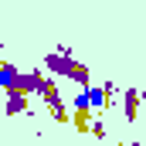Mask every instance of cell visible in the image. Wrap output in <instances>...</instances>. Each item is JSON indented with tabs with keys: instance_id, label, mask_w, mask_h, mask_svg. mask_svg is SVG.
<instances>
[{
	"instance_id": "obj_1",
	"label": "cell",
	"mask_w": 146,
	"mask_h": 146,
	"mask_svg": "<svg viewBox=\"0 0 146 146\" xmlns=\"http://www.w3.org/2000/svg\"><path fill=\"white\" fill-rule=\"evenodd\" d=\"M44 72H51L54 78H72L78 85H88L92 82V72H88V65H82V61H75L72 51L61 44L58 51H51V54H44Z\"/></svg>"
},
{
	"instance_id": "obj_2",
	"label": "cell",
	"mask_w": 146,
	"mask_h": 146,
	"mask_svg": "<svg viewBox=\"0 0 146 146\" xmlns=\"http://www.w3.org/2000/svg\"><path fill=\"white\" fill-rule=\"evenodd\" d=\"M27 99H31V95H27V92H21V88L7 92V99H3V112H7V115H24V112L31 109V106H27Z\"/></svg>"
},
{
	"instance_id": "obj_3",
	"label": "cell",
	"mask_w": 146,
	"mask_h": 146,
	"mask_svg": "<svg viewBox=\"0 0 146 146\" xmlns=\"http://www.w3.org/2000/svg\"><path fill=\"white\" fill-rule=\"evenodd\" d=\"M139 102H143V92H139V88H126V92H122V115H126V122H136Z\"/></svg>"
},
{
	"instance_id": "obj_4",
	"label": "cell",
	"mask_w": 146,
	"mask_h": 146,
	"mask_svg": "<svg viewBox=\"0 0 146 146\" xmlns=\"http://www.w3.org/2000/svg\"><path fill=\"white\" fill-rule=\"evenodd\" d=\"M17 82H21V68L10 65V61H0V88L3 92H14Z\"/></svg>"
},
{
	"instance_id": "obj_5",
	"label": "cell",
	"mask_w": 146,
	"mask_h": 146,
	"mask_svg": "<svg viewBox=\"0 0 146 146\" xmlns=\"http://www.w3.org/2000/svg\"><path fill=\"white\" fill-rule=\"evenodd\" d=\"M41 82H44V72H41V68H34V72H21L17 88H21V92H27V95H34L37 88H41Z\"/></svg>"
},
{
	"instance_id": "obj_6",
	"label": "cell",
	"mask_w": 146,
	"mask_h": 146,
	"mask_svg": "<svg viewBox=\"0 0 146 146\" xmlns=\"http://www.w3.org/2000/svg\"><path fill=\"white\" fill-rule=\"evenodd\" d=\"M37 95L44 99V106H51V102H58V99H61V92H58V82L44 75V82H41V88H37Z\"/></svg>"
},
{
	"instance_id": "obj_7",
	"label": "cell",
	"mask_w": 146,
	"mask_h": 146,
	"mask_svg": "<svg viewBox=\"0 0 146 146\" xmlns=\"http://www.w3.org/2000/svg\"><path fill=\"white\" fill-rule=\"evenodd\" d=\"M88 88V102H92V112H106V85H85Z\"/></svg>"
},
{
	"instance_id": "obj_8",
	"label": "cell",
	"mask_w": 146,
	"mask_h": 146,
	"mask_svg": "<svg viewBox=\"0 0 146 146\" xmlns=\"http://www.w3.org/2000/svg\"><path fill=\"white\" fill-rule=\"evenodd\" d=\"M48 109H51V115H54V122H61V126H65V122H72V109L65 106V99H58V102H51Z\"/></svg>"
},
{
	"instance_id": "obj_9",
	"label": "cell",
	"mask_w": 146,
	"mask_h": 146,
	"mask_svg": "<svg viewBox=\"0 0 146 146\" xmlns=\"http://www.w3.org/2000/svg\"><path fill=\"white\" fill-rule=\"evenodd\" d=\"M88 133L102 139V136H106V122H102V119H92V122H88Z\"/></svg>"
},
{
	"instance_id": "obj_10",
	"label": "cell",
	"mask_w": 146,
	"mask_h": 146,
	"mask_svg": "<svg viewBox=\"0 0 146 146\" xmlns=\"http://www.w3.org/2000/svg\"><path fill=\"white\" fill-rule=\"evenodd\" d=\"M0 58H3V44H0Z\"/></svg>"
},
{
	"instance_id": "obj_11",
	"label": "cell",
	"mask_w": 146,
	"mask_h": 146,
	"mask_svg": "<svg viewBox=\"0 0 146 146\" xmlns=\"http://www.w3.org/2000/svg\"><path fill=\"white\" fill-rule=\"evenodd\" d=\"M143 102H146V92H143Z\"/></svg>"
}]
</instances>
